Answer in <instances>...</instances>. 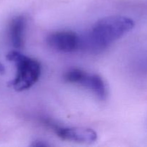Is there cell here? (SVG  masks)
Returning a JSON list of instances; mask_svg holds the SVG:
<instances>
[{"mask_svg":"<svg viewBox=\"0 0 147 147\" xmlns=\"http://www.w3.org/2000/svg\"><path fill=\"white\" fill-rule=\"evenodd\" d=\"M134 27L131 19L123 16H109L98 20L87 37L81 38V47L94 52L107 48L113 42L123 37Z\"/></svg>","mask_w":147,"mask_h":147,"instance_id":"6da1fadb","label":"cell"},{"mask_svg":"<svg viewBox=\"0 0 147 147\" xmlns=\"http://www.w3.org/2000/svg\"><path fill=\"white\" fill-rule=\"evenodd\" d=\"M7 60L15 63L17 73L10 85L17 91L30 88L35 84L41 74V65L38 60L27 57L17 50L9 52Z\"/></svg>","mask_w":147,"mask_h":147,"instance_id":"7a4b0ae2","label":"cell"},{"mask_svg":"<svg viewBox=\"0 0 147 147\" xmlns=\"http://www.w3.org/2000/svg\"><path fill=\"white\" fill-rule=\"evenodd\" d=\"M44 123L53 129L56 135L63 140L81 144H91L97 139V134L89 128L64 127L58 126L50 120L45 121Z\"/></svg>","mask_w":147,"mask_h":147,"instance_id":"3957f363","label":"cell"},{"mask_svg":"<svg viewBox=\"0 0 147 147\" xmlns=\"http://www.w3.org/2000/svg\"><path fill=\"white\" fill-rule=\"evenodd\" d=\"M47 42L54 50L62 53H73L81 48V37L72 31H57L47 37Z\"/></svg>","mask_w":147,"mask_h":147,"instance_id":"277c9868","label":"cell"},{"mask_svg":"<svg viewBox=\"0 0 147 147\" xmlns=\"http://www.w3.org/2000/svg\"><path fill=\"white\" fill-rule=\"evenodd\" d=\"M77 84L83 86L91 90L100 100L107 97V88L103 78L97 74H89L83 71Z\"/></svg>","mask_w":147,"mask_h":147,"instance_id":"5b68a950","label":"cell"},{"mask_svg":"<svg viewBox=\"0 0 147 147\" xmlns=\"http://www.w3.org/2000/svg\"><path fill=\"white\" fill-rule=\"evenodd\" d=\"M26 27V19L24 16H17L10 22L9 34L13 47L21 49L24 44V33Z\"/></svg>","mask_w":147,"mask_h":147,"instance_id":"8992f818","label":"cell"},{"mask_svg":"<svg viewBox=\"0 0 147 147\" xmlns=\"http://www.w3.org/2000/svg\"><path fill=\"white\" fill-rule=\"evenodd\" d=\"M139 67L143 71L147 72V52L142 55L139 60Z\"/></svg>","mask_w":147,"mask_h":147,"instance_id":"52a82bcc","label":"cell"},{"mask_svg":"<svg viewBox=\"0 0 147 147\" xmlns=\"http://www.w3.org/2000/svg\"><path fill=\"white\" fill-rule=\"evenodd\" d=\"M32 146H48V144H47L45 142H42V141H36L34 143L32 144Z\"/></svg>","mask_w":147,"mask_h":147,"instance_id":"ba28073f","label":"cell"},{"mask_svg":"<svg viewBox=\"0 0 147 147\" xmlns=\"http://www.w3.org/2000/svg\"><path fill=\"white\" fill-rule=\"evenodd\" d=\"M4 72V67L2 64L0 63V73H3Z\"/></svg>","mask_w":147,"mask_h":147,"instance_id":"9c48e42d","label":"cell"}]
</instances>
